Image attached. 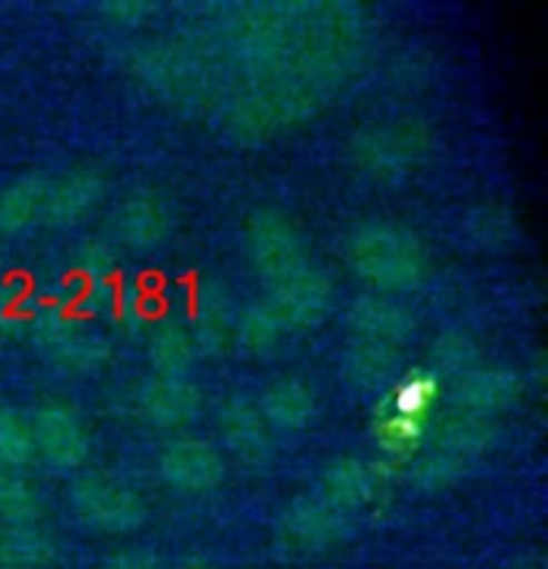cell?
Returning a JSON list of instances; mask_svg holds the SVG:
<instances>
[{
	"label": "cell",
	"instance_id": "25",
	"mask_svg": "<svg viewBox=\"0 0 548 569\" xmlns=\"http://www.w3.org/2000/svg\"><path fill=\"white\" fill-rule=\"evenodd\" d=\"M466 462L447 458V455L431 452L428 449L422 458L412 466V485L422 489V492H439V489L452 487L455 481L464 479Z\"/></svg>",
	"mask_w": 548,
	"mask_h": 569
},
{
	"label": "cell",
	"instance_id": "28",
	"mask_svg": "<svg viewBox=\"0 0 548 569\" xmlns=\"http://www.w3.org/2000/svg\"><path fill=\"white\" fill-rule=\"evenodd\" d=\"M102 569H161L153 551H142V548H131V551H121L110 556Z\"/></svg>",
	"mask_w": 548,
	"mask_h": 569
},
{
	"label": "cell",
	"instance_id": "10",
	"mask_svg": "<svg viewBox=\"0 0 548 569\" xmlns=\"http://www.w3.org/2000/svg\"><path fill=\"white\" fill-rule=\"evenodd\" d=\"M222 439L236 458L247 466H260L270 458V426L255 403L230 401L220 415Z\"/></svg>",
	"mask_w": 548,
	"mask_h": 569
},
{
	"label": "cell",
	"instance_id": "22",
	"mask_svg": "<svg viewBox=\"0 0 548 569\" xmlns=\"http://www.w3.org/2000/svg\"><path fill=\"white\" fill-rule=\"evenodd\" d=\"M36 455L32 422L17 409H0V468L19 471Z\"/></svg>",
	"mask_w": 548,
	"mask_h": 569
},
{
	"label": "cell",
	"instance_id": "14",
	"mask_svg": "<svg viewBox=\"0 0 548 569\" xmlns=\"http://www.w3.org/2000/svg\"><path fill=\"white\" fill-rule=\"evenodd\" d=\"M257 409L276 431H302L316 417V393L300 380H279L262 393Z\"/></svg>",
	"mask_w": 548,
	"mask_h": 569
},
{
	"label": "cell",
	"instance_id": "9",
	"mask_svg": "<svg viewBox=\"0 0 548 569\" xmlns=\"http://www.w3.org/2000/svg\"><path fill=\"white\" fill-rule=\"evenodd\" d=\"M329 295H332V287H329L327 276L321 270L308 268L306 273L270 289L268 306L273 308L283 327H306V323L321 319L329 306Z\"/></svg>",
	"mask_w": 548,
	"mask_h": 569
},
{
	"label": "cell",
	"instance_id": "8",
	"mask_svg": "<svg viewBox=\"0 0 548 569\" xmlns=\"http://www.w3.org/2000/svg\"><path fill=\"white\" fill-rule=\"evenodd\" d=\"M521 393L519 377L508 369H477V372L460 375L458 386L452 388L455 412L471 417H490L514 407Z\"/></svg>",
	"mask_w": 548,
	"mask_h": 569
},
{
	"label": "cell",
	"instance_id": "7",
	"mask_svg": "<svg viewBox=\"0 0 548 569\" xmlns=\"http://www.w3.org/2000/svg\"><path fill=\"white\" fill-rule=\"evenodd\" d=\"M137 407L145 422L171 431L196 420L201 412V390L190 382V377H153L142 386Z\"/></svg>",
	"mask_w": 548,
	"mask_h": 569
},
{
	"label": "cell",
	"instance_id": "6",
	"mask_svg": "<svg viewBox=\"0 0 548 569\" xmlns=\"http://www.w3.org/2000/svg\"><path fill=\"white\" fill-rule=\"evenodd\" d=\"M281 532L300 551H327L348 535V513L329 506L321 495L300 498L283 513Z\"/></svg>",
	"mask_w": 548,
	"mask_h": 569
},
{
	"label": "cell",
	"instance_id": "1",
	"mask_svg": "<svg viewBox=\"0 0 548 569\" xmlns=\"http://www.w3.org/2000/svg\"><path fill=\"white\" fill-rule=\"evenodd\" d=\"M348 264L380 292H409L426 278V249L412 230L391 222L359 224L346 243Z\"/></svg>",
	"mask_w": 548,
	"mask_h": 569
},
{
	"label": "cell",
	"instance_id": "11",
	"mask_svg": "<svg viewBox=\"0 0 548 569\" xmlns=\"http://www.w3.org/2000/svg\"><path fill=\"white\" fill-rule=\"evenodd\" d=\"M378 492V473L361 460H338L321 476V498L342 513L365 508Z\"/></svg>",
	"mask_w": 548,
	"mask_h": 569
},
{
	"label": "cell",
	"instance_id": "27",
	"mask_svg": "<svg viewBox=\"0 0 548 569\" xmlns=\"http://www.w3.org/2000/svg\"><path fill=\"white\" fill-rule=\"evenodd\" d=\"M474 359V346L464 337H445V340L436 342L434 361L441 372H458L466 375V367Z\"/></svg>",
	"mask_w": 548,
	"mask_h": 569
},
{
	"label": "cell",
	"instance_id": "13",
	"mask_svg": "<svg viewBox=\"0 0 548 569\" xmlns=\"http://www.w3.org/2000/svg\"><path fill=\"white\" fill-rule=\"evenodd\" d=\"M348 321L359 340L382 342L391 348H399L412 335V316L407 313V308L382 300V297H367V300L356 302Z\"/></svg>",
	"mask_w": 548,
	"mask_h": 569
},
{
	"label": "cell",
	"instance_id": "3",
	"mask_svg": "<svg viewBox=\"0 0 548 569\" xmlns=\"http://www.w3.org/2000/svg\"><path fill=\"white\" fill-rule=\"evenodd\" d=\"M249 251L270 289L313 268L306 238L281 211H257L249 220Z\"/></svg>",
	"mask_w": 548,
	"mask_h": 569
},
{
	"label": "cell",
	"instance_id": "18",
	"mask_svg": "<svg viewBox=\"0 0 548 569\" xmlns=\"http://www.w3.org/2000/svg\"><path fill=\"white\" fill-rule=\"evenodd\" d=\"M43 350L51 361L72 369V372L97 369L108 356V346H104L102 337L89 332H64V329L43 335Z\"/></svg>",
	"mask_w": 548,
	"mask_h": 569
},
{
	"label": "cell",
	"instance_id": "12",
	"mask_svg": "<svg viewBox=\"0 0 548 569\" xmlns=\"http://www.w3.org/2000/svg\"><path fill=\"white\" fill-rule=\"evenodd\" d=\"M495 439V431L490 422L485 417H471V415H460L455 412L452 417H447L445 422L434 428L431 436H428V449L431 452L447 455V458L460 460V462H471L474 458H479L481 452H487Z\"/></svg>",
	"mask_w": 548,
	"mask_h": 569
},
{
	"label": "cell",
	"instance_id": "24",
	"mask_svg": "<svg viewBox=\"0 0 548 569\" xmlns=\"http://www.w3.org/2000/svg\"><path fill=\"white\" fill-rule=\"evenodd\" d=\"M193 359V342L180 329H167L150 340V361L156 367V377H188Z\"/></svg>",
	"mask_w": 548,
	"mask_h": 569
},
{
	"label": "cell",
	"instance_id": "20",
	"mask_svg": "<svg viewBox=\"0 0 548 569\" xmlns=\"http://www.w3.org/2000/svg\"><path fill=\"white\" fill-rule=\"evenodd\" d=\"M51 559V540L36 525L0 527V567L36 569Z\"/></svg>",
	"mask_w": 548,
	"mask_h": 569
},
{
	"label": "cell",
	"instance_id": "4",
	"mask_svg": "<svg viewBox=\"0 0 548 569\" xmlns=\"http://www.w3.org/2000/svg\"><path fill=\"white\" fill-rule=\"evenodd\" d=\"M36 452L59 471H76L89 458L91 439L83 420L62 403H46L32 417Z\"/></svg>",
	"mask_w": 548,
	"mask_h": 569
},
{
	"label": "cell",
	"instance_id": "21",
	"mask_svg": "<svg viewBox=\"0 0 548 569\" xmlns=\"http://www.w3.org/2000/svg\"><path fill=\"white\" fill-rule=\"evenodd\" d=\"M359 150L375 174H386V171L396 174V171L407 169V163L415 158V150H420V144L407 131L380 129L375 134H367Z\"/></svg>",
	"mask_w": 548,
	"mask_h": 569
},
{
	"label": "cell",
	"instance_id": "19",
	"mask_svg": "<svg viewBox=\"0 0 548 569\" xmlns=\"http://www.w3.org/2000/svg\"><path fill=\"white\" fill-rule=\"evenodd\" d=\"M118 230L131 247H156L169 233V211L156 198H134L118 211Z\"/></svg>",
	"mask_w": 548,
	"mask_h": 569
},
{
	"label": "cell",
	"instance_id": "5",
	"mask_svg": "<svg viewBox=\"0 0 548 569\" xmlns=\"http://www.w3.org/2000/svg\"><path fill=\"white\" fill-rule=\"evenodd\" d=\"M158 473L163 485L180 495H207L220 487L226 462L217 447L201 439L171 441L158 458Z\"/></svg>",
	"mask_w": 548,
	"mask_h": 569
},
{
	"label": "cell",
	"instance_id": "16",
	"mask_svg": "<svg viewBox=\"0 0 548 569\" xmlns=\"http://www.w3.org/2000/svg\"><path fill=\"white\" fill-rule=\"evenodd\" d=\"M396 363H399V348L359 340L342 359V375L356 390H378L391 380Z\"/></svg>",
	"mask_w": 548,
	"mask_h": 569
},
{
	"label": "cell",
	"instance_id": "15",
	"mask_svg": "<svg viewBox=\"0 0 548 569\" xmlns=\"http://www.w3.org/2000/svg\"><path fill=\"white\" fill-rule=\"evenodd\" d=\"M102 198V182L91 171H76L49 184L43 217L54 224H70L86 217V211Z\"/></svg>",
	"mask_w": 548,
	"mask_h": 569
},
{
	"label": "cell",
	"instance_id": "23",
	"mask_svg": "<svg viewBox=\"0 0 548 569\" xmlns=\"http://www.w3.org/2000/svg\"><path fill=\"white\" fill-rule=\"evenodd\" d=\"M41 516V500L36 489L19 471L0 468V519L6 525H36Z\"/></svg>",
	"mask_w": 548,
	"mask_h": 569
},
{
	"label": "cell",
	"instance_id": "2",
	"mask_svg": "<svg viewBox=\"0 0 548 569\" xmlns=\"http://www.w3.org/2000/svg\"><path fill=\"white\" fill-rule=\"evenodd\" d=\"M70 506L83 525L104 535L134 532L145 521L140 495L110 473H78L70 485Z\"/></svg>",
	"mask_w": 548,
	"mask_h": 569
},
{
	"label": "cell",
	"instance_id": "29",
	"mask_svg": "<svg viewBox=\"0 0 548 569\" xmlns=\"http://www.w3.org/2000/svg\"><path fill=\"white\" fill-rule=\"evenodd\" d=\"M180 569H211V567L203 565V561H188V565L180 567Z\"/></svg>",
	"mask_w": 548,
	"mask_h": 569
},
{
	"label": "cell",
	"instance_id": "17",
	"mask_svg": "<svg viewBox=\"0 0 548 569\" xmlns=\"http://www.w3.org/2000/svg\"><path fill=\"white\" fill-rule=\"evenodd\" d=\"M49 196L43 177H22L0 193V233H19L41 220Z\"/></svg>",
	"mask_w": 548,
	"mask_h": 569
},
{
	"label": "cell",
	"instance_id": "26",
	"mask_svg": "<svg viewBox=\"0 0 548 569\" xmlns=\"http://www.w3.org/2000/svg\"><path fill=\"white\" fill-rule=\"evenodd\" d=\"M283 323L270 306H255L241 321V342L252 350H270L279 342Z\"/></svg>",
	"mask_w": 548,
	"mask_h": 569
}]
</instances>
